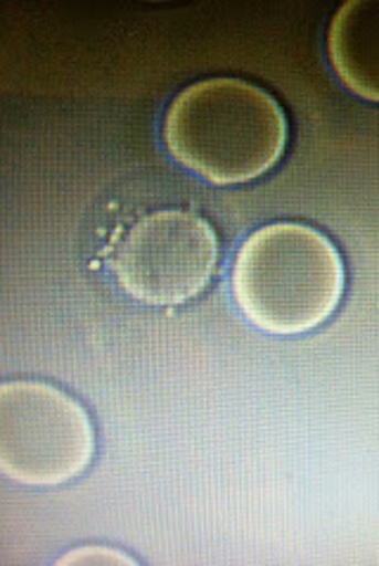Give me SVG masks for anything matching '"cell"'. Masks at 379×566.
<instances>
[{"label": "cell", "mask_w": 379, "mask_h": 566, "mask_svg": "<svg viewBox=\"0 0 379 566\" xmlns=\"http://www.w3.org/2000/svg\"><path fill=\"white\" fill-rule=\"evenodd\" d=\"M287 140V116L277 99L242 78L197 81L164 116L171 157L213 186H240L269 174Z\"/></svg>", "instance_id": "1"}, {"label": "cell", "mask_w": 379, "mask_h": 566, "mask_svg": "<svg viewBox=\"0 0 379 566\" xmlns=\"http://www.w3.org/2000/svg\"><path fill=\"white\" fill-rule=\"evenodd\" d=\"M219 238L188 209L143 216L114 249L112 271L126 294L150 306H180L200 296L217 273Z\"/></svg>", "instance_id": "4"}, {"label": "cell", "mask_w": 379, "mask_h": 566, "mask_svg": "<svg viewBox=\"0 0 379 566\" xmlns=\"http://www.w3.org/2000/svg\"><path fill=\"white\" fill-rule=\"evenodd\" d=\"M136 559L112 547H78V551L64 555L60 564H134Z\"/></svg>", "instance_id": "6"}, {"label": "cell", "mask_w": 379, "mask_h": 566, "mask_svg": "<svg viewBox=\"0 0 379 566\" xmlns=\"http://www.w3.org/2000/svg\"><path fill=\"white\" fill-rule=\"evenodd\" d=\"M327 57L346 88L379 103V0H349L335 12Z\"/></svg>", "instance_id": "5"}, {"label": "cell", "mask_w": 379, "mask_h": 566, "mask_svg": "<svg viewBox=\"0 0 379 566\" xmlns=\"http://www.w3.org/2000/svg\"><path fill=\"white\" fill-rule=\"evenodd\" d=\"M95 429L74 396L36 379L0 387V470L22 486H60L88 470Z\"/></svg>", "instance_id": "3"}, {"label": "cell", "mask_w": 379, "mask_h": 566, "mask_svg": "<svg viewBox=\"0 0 379 566\" xmlns=\"http://www.w3.org/2000/svg\"><path fill=\"white\" fill-rule=\"evenodd\" d=\"M344 263L320 230L271 223L244 240L233 263V296L244 318L269 335H304L344 296Z\"/></svg>", "instance_id": "2"}]
</instances>
